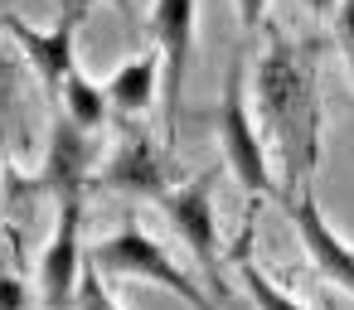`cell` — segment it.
Masks as SVG:
<instances>
[{"instance_id": "6da1fadb", "label": "cell", "mask_w": 354, "mask_h": 310, "mask_svg": "<svg viewBox=\"0 0 354 310\" xmlns=\"http://www.w3.org/2000/svg\"><path fill=\"white\" fill-rule=\"evenodd\" d=\"M252 117H262L267 151L281 165V194L310 189L320 165V39L315 35H281L272 30L252 73Z\"/></svg>"}, {"instance_id": "7a4b0ae2", "label": "cell", "mask_w": 354, "mask_h": 310, "mask_svg": "<svg viewBox=\"0 0 354 310\" xmlns=\"http://www.w3.org/2000/svg\"><path fill=\"white\" fill-rule=\"evenodd\" d=\"M214 131H218V155L223 170L233 175V184L248 194V204H262L272 194H281V180L272 175V151L252 122V93H248V64L243 54H233L228 73H223V97L209 112Z\"/></svg>"}, {"instance_id": "3957f363", "label": "cell", "mask_w": 354, "mask_h": 310, "mask_svg": "<svg viewBox=\"0 0 354 310\" xmlns=\"http://www.w3.org/2000/svg\"><path fill=\"white\" fill-rule=\"evenodd\" d=\"M88 267H97L102 276H122V281H151V286H160V291L189 300V310H218L214 296H209L189 271H180L175 257H170L136 218H127L107 242L88 247Z\"/></svg>"}, {"instance_id": "277c9868", "label": "cell", "mask_w": 354, "mask_h": 310, "mask_svg": "<svg viewBox=\"0 0 354 310\" xmlns=\"http://www.w3.org/2000/svg\"><path fill=\"white\" fill-rule=\"evenodd\" d=\"M175 151H170V141H156L146 126H131L122 141H117V151H112V160L107 165H97V180H93V189H107V194H127V199H151V204H160L180 180H175V160H170Z\"/></svg>"}, {"instance_id": "5b68a950", "label": "cell", "mask_w": 354, "mask_h": 310, "mask_svg": "<svg viewBox=\"0 0 354 310\" xmlns=\"http://www.w3.org/2000/svg\"><path fill=\"white\" fill-rule=\"evenodd\" d=\"M194 20H199V0H151V49L160 54L165 141H175V126L185 112V68H189V49H194Z\"/></svg>"}, {"instance_id": "8992f818", "label": "cell", "mask_w": 354, "mask_h": 310, "mask_svg": "<svg viewBox=\"0 0 354 310\" xmlns=\"http://www.w3.org/2000/svg\"><path fill=\"white\" fill-rule=\"evenodd\" d=\"M83 209H88V199H64L59 213H54V233H49L44 252H39V267H35V286H39L44 310H73V300H78V281H83V267H88Z\"/></svg>"}, {"instance_id": "52a82bcc", "label": "cell", "mask_w": 354, "mask_h": 310, "mask_svg": "<svg viewBox=\"0 0 354 310\" xmlns=\"http://www.w3.org/2000/svg\"><path fill=\"white\" fill-rule=\"evenodd\" d=\"M35 180H39L44 199H54V204H64V199H88V189H93V180H97V131H83L64 107H54L44 165H39Z\"/></svg>"}, {"instance_id": "ba28073f", "label": "cell", "mask_w": 354, "mask_h": 310, "mask_svg": "<svg viewBox=\"0 0 354 310\" xmlns=\"http://www.w3.org/2000/svg\"><path fill=\"white\" fill-rule=\"evenodd\" d=\"M160 209H165V218L175 223V233L185 238V247H189V257L199 262V271H204V281L218 291V286H228V276H223V262H218V223H214V170H204V175H194V180H180L165 199H160Z\"/></svg>"}, {"instance_id": "9c48e42d", "label": "cell", "mask_w": 354, "mask_h": 310, "mask_svg": "<svg viewBox=\"0 0 354 310\" xmlns=\"http://www.w3.org/2000/svg\"><path fill=\"white\" fill-rule=\"evenodd\" d=\"M83 20H88V15H78L73 6H64V15H59L49 30H35V25H25L20 15H0L6 35H10L15 49H20V59L35 68L39 88L49 93V102H59L64 78L78 68V30H83Z\"/></svg>"}, {"instance_id": "30bf717a", "label": "cell", "mask_w": 354, "mask_h": 310, "mask_svg": "<svg viewBox=\"0 0 354 310\" xmlns=\"http://www.w3.org/2000/svg\"><path fill=\"white\" fill-rule=\"evenodd\" d=\"M281 209H286V218H291V228H296V242L306 247L310 267H315L330 286H339L344 296H354V242L325 218L320 199H315L310 189H296V194L281 199Z\"/></svg>"}, {"instance_id": "8fae6325", "label": "cell", "mask_w": 354, "mask_h": 310, "mask_svg": "<svg viewBox=\"0 0 354 310\" xmlns=\"http://www.w3.org/2000/svg\"><path fill=\"white\" fill-rule=\"evenodd\" d=\"M102 93H107L112 117H122V122H141V117H151V107L160 102V54H156V49L131 54V59L107 78Z\"/></svg>"}, {"instance_id": "7c38bea8", "label": "cell", "mask_w": 354, "mask_h": 310, "mask_svg": "<svg viewBox=\"0 0 354 310\" xmlns=\"http://www.w3.org/2000/svg\"><path fill=\"white\" fill-rule=\"evenodd\" d=\"M252 218H257V204H248V218H243V233L233 238V271H238V286L243 296L252 300V310H310L306 300H296L291 291H281L257 262H252Z\"/></svg>"}, {"instance_id": "4fadbf2b", "label": "cell", "mask_w": 354, "mask_h": 310, "mask_svg": "<svg viewBox=\"0 0 354 310\" xmlns=\"http://www.w3.org/2000/svg\"><path fill=\"white\" fill-rule=\"evenodd\" d=\"M54 107H64L83 131H97V136H102V126H107V117H112L107 93H102L83 68H73V73L64 78V93H59V102H54Z\"/></svg>"}, {"instance_id": "5bb4252c", "label": "cell", "mask_w": 354, "mask_h": 310, "mask_svg": "<svg viewBox=\"0 0 354 310\" xmlns=\"http://www.w3.org/2000/svg\"><path fill=\"white\" fill-rule=\"evenodd\" d=\"M335 44H339L344 68L354 78V0H339V10H335Z\"/></svg>"}, {"instance_id": "9a60e30c", "label": "cell", "mask_w": 354, "mask_h": 310, "mask_svg": "<svg viewBox=\"0 0 354 310\" xmlns=\"http://www.w3.org/2000/svg\"><path fill=\"white\" fill-rule=\"evenodd\" d=\"M0 310H30V281L10 267H0Z\"/></svg>"}, {"instance_id": "2e32d148", "label": "cell", "mask_w": 354, "mask_h": 310, "mask_svg": "<svg viewBox=\"0 0 354 310\" xmlns=\"http://www.w3.org/2000/svg\"><path fill=\"white\" fill-rule=\"evenodd\" d=\"M233 10H238L243 35H257V30H262V20H267V0H233Z\"/></svg>"}, {"instance_id": "e0dca14e", "label": "cell", "mask_w": 354, "mask_h": 310, "mask_svg": "<svg viewBox=\"0 0 354 310\" xmlns=\"http://www.w3.org/2000/svg\"><path fill=\"white\" fill-rule=\"evenodd\" d=\"M68 6H73L78 15H93V6H102V0H68ZM107 6H112V10H117V15L127 20V30H136V25H141V20H136V6H131V0H107Z\"/></svg>"}, {"instance_id": "ac0fdd59", "label": "cell", "mask_w": 354, "mask_h": 310, "mask_svg": "<svg viewBox=\"0 0 354 310\" xmlns=\"http://www.w3.org/2000/svg\"><path fill=\"white\" fill-rule=\"evenodd\" d=\"M214 300H218V310H252V300H248V296H238L233 286H218V291H214Z\"/></svg>"}, {"instance_id": "d6986e66", "label": "cell", "mask_w": 354, "mask_h": 310, "mask_svg": "<svg viewBox=\"0 0 354 310\" xmlns=\"http://www.w3.org/2000/svg\"><path fill=\"white\" fill-rule=\"evenodd\" d=\"M301 6L315 15V20H335V10H339V0H301Z\"/></svg>"}, {"instance_id": "ffe728a7", "label": "cell", "mask_w": 354, "mask_h": 310, "mask_svg": "<svg viewBox=\"0 0 354 310\" xmlns=\"http://www.w3.org/2000/svg\"><path fill=\"white\" fill-rule=\"evenodd\" d=\"M0 35H6V25H0ZM0 78H6V83H15V64L6 59V39H0Z\"/></svg>"}]
</instances>
